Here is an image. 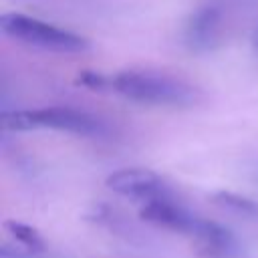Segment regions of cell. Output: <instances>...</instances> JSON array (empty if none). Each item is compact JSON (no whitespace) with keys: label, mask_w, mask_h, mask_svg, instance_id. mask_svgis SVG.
<instances>
[{"label":"cell","mask_w":258,"mask_h":258,"mask_svg":"<svg viewBox=\"0 0 258 258\" xmlns=\"http://www.w3.org/2000/svg\"><path fill=\"white\" fill-rule=\"evenodd\" d=\"M105 185L119 196L137 200V202H147L153 198L161 196H171L167 183L151 169L145 167H123L107 175Z\"/></svg>","instance_id":"obj_4"},{"label":"cell","mask_w":258,"mask_h":258,"mask_svg":"<svg viewBox=\"0 0 258 258\" xmlns=\"http://www.w3.org/2000/svg\"><path fill=\"white\" fill-rule=\"evenodd\" d=\"M222 10L214 4L198 6L183 24V44L191 52H208L220 44Z\"/></svg>","instance_id":"obj_6"},{"label":"cell","mask_w":258,"mask_h":258,"mask_svg":"<svg viewBox=\"0 0 258 258\" xmlns=\"http://www.w3.org/2000/svg\"><path fill=\"white\" fill-rule=\"evenodd\" d=\"M2 131H32V129H54L85 137H103L111 133L107 121L73 107H42V109H14L0 113Z\"/></svg>","instance_id":"obj_2"},{"label":"cell","mask_w":258,"mask_h":258,"mask_svg":"<svg viewBox=\"0 0 258 258\" xmlns=\"http://www.w3.org/2000/svg\"><path fill=\"white\" fill-rule=\"evenodd\" d=\"M75 83L89 91H99V93L111 91V75H105L101 71H89V69L79 71Z\"/></svg>","instance_id":"obj_10"},{"label":"cell","mask_w":258,"mask_h":258,"mask_svg":"<svg viewBox=\"0 0 258 258\" xmlns=\"http://www.w3.org/2000/svg\"><path fill=\"white\" fill-rule=\"evenodd\" d=\"M2 228L10 236V240L16 242V244H20L28 250H34V252H44L46 250V240L42 238V234L36 228L28 226L24 222H16V220H6L2 224Z\"/></svg>","instance_id":"obj_8"},{"label":"cell","mask_w":258,"mask_h":258,"mask_svg":"<svg viewBox=\"0 0 258 258\" xmlns=\"http://www.w3.org/2000/svg\"><path fill=\"white\" fill-rule=\"evenodd\" d=\"M212 200H214L216 206L226 208L230 212L258 218V202L252 200V198H246V196H240V194H234V191H216L212 196Z\"/></svg>","instance_id":"obj_9"},{"label":"cell","mask_w":258,"mask_h":258,"mask_svg":"<svg viewBox=\"0 0 258 258\" xmlns=\"http://www.w3.org/2000/svg\"><path fill=\"white\" fill-rule=\"evenodd\" d=\"M139 218L151 226L177 232V234H185L189 238L194 236L200 224V218L194 216L189 210H185L179 202H175L173 196H161V198L141 202Z\"/></svg>","instance_id":"obj_5"},{"label":"cell","mask_w":258,"mask_h":258,"mask_svg":"<svg viewBox=\"0 0 258 258\" xmlns=\"http://www.w3.org/2000/svg\"><path fill=\"white\" fill-rule=\"evenodd\" d=\"M111 93L133 103L177 109H189L204 101V93L196 85L151 69H125L111 75Z\"/></svg>","instance_id":"obj_1"},{"label":"cell","mask_w":258,"mask_h":258,"mask_svg":"<svg viewBox=\"0 0 258 258\" xmlns=\"http://www.w3.org/2000/svg\"><path fill=\"white\" fill-rule=\"evenodd\" d=\"M252 44H254V48L258 50V28H256L254 34H252Z\"/></svg>","instance_id":"obj_11"},{"label":"cell","mask_w":258,"mask_h":258,"mask_svg":"<svg viewBox=\"0 0 258 258\" xmlns=\"http://www.w3.org/2000/svg\"><path fill=\"white\" fill-rule=\"evenodd\" d=\"M194 252L200 258H244V248L226 226L200 218L191 236Z\"/></svg>","instance_id":"obj_7"},{"label":"cell","mask_w":258,"mask_h":258,"mask_svg":"<svg viewBox=\"0 0 258 258\" xmlns=\"http://www.w3.org/2000/svg\"><path fill=\"white\" fill-rule=\"evenodd\" d=\"M0 30L28 46H36L52 52H87L91 42L67 28L44 22L34 16H26L20 12H6L0 16Z\"/></svg>","instance_id":"obj_3"}]
</instances>
